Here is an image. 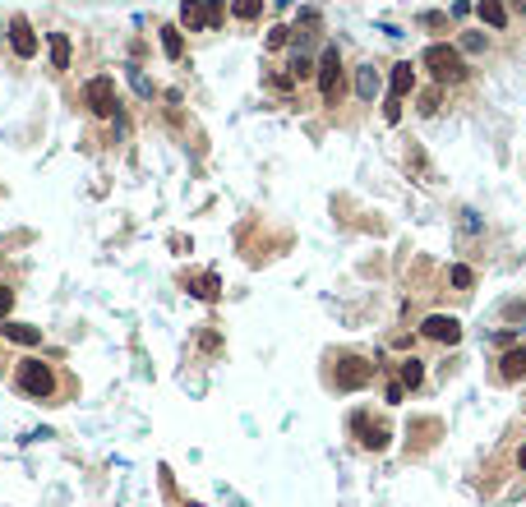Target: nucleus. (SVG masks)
<instances>
[{
    "label": "nucleus",
    "instance_id": "8",
    "mask_svg": "<svg viewBox=\"0 0 526 507\" xmlns=\"http://www.w3.org/2000/svg\"><path fill=\"white\" fill-rule=\"evenodd\" d=\"M180 33H208V5L203 0H185L180 5Z\"/></svg>",
    "mask_w": 526,
    "mask_h": 507
},
{
    "label": "nucleus",
    "instance_id": "14",
    "mask_svg": "<svg viewBox=\"0 0 526 507\" xmlns=\"http://www.w3.org/2000/svg\"><path fill=\"white\" fill-rule=\"evenodd\" d=\"M51 70H70V56H74V46H70V33H51Z\"/></svg>",
    "mask_w": 526,
    "mask_h": 507
},
{
    "label": "nucleus",
    "instance_id": "1",
    "mask_svg": "<svg viewBox=\"0 0 526 507\" xmlns=\"http://www.w3.org/2000/svg\"><path fill=\"white\" fill-rule=\"evenodd\" d=\"M421 65H425V70H430L434 79H438V88H443V83H462L466 74H471V70H466V61H462V51H457V46H448V42L425 46Z\"/></svg>",
    "mask_w": 526,
    "mask_h": 507
},
{
    "label": "nucleus",
    "instance_id": "28",
    "mask_svg": "<svg viewBox=\"0 0 526 507\" xmlns=\"http://www.w3.org/2000/svg\"><path fill=\"white\" fill-rule=\"evenodd\" d=\"M462 51H485V33H466L462 37Z\"/></svg>",
    "mask_w": 526,
    "mask_h": 507
},
{
    "label": "nucleus",
    "instance_id": "20",
    "mask_svg": "<svg viewBox=\"0 0 526 507\" xmlns=\"http://www.w3.org/2000/svg\"><path fill=\"white\" fill-rule=\"evenodd\" d=\"M309 74H314V61H309L305 51H296L291 56V79H309Z\"/></svg>",
    "mask_w": 526,
    "mask_h": 507
},
{
    "label": "nucleus",
    "instance_id": "30",
    "mask_svg": "<svg viewBox=\"0 0 526 507\" xmlns=\"http://www.w3.org/2000/svg\"><path fill=\"white\" fill-rule=\"evenodd\" d=\"M517 466H522V471H526V443H522V452H517Z\"/></svg>",
    "mask_w": 526,
    "mask_h": 507
},
{
    "label": "nucleus",
    "instance_id": "15",
    "mask_svg": "<svg viewBox=\"0 0 526 507\" xmlns=\"http://www.w3.org/2000/svg\"><path fill=\"white\" fill-rule=\"evenodd\" d=\"M499 374L503 378H526V346H512L508 355L499 360Z\"/></svg>",
    "mask_w": 526,
    "mask_h": 507
},
{
    "label": "nucleus",
    "instance_id": "29",
    "mask_svg": "<svg viewBox=\"0 0 526 507\" xmlns=\"http://www.w3.org/2000/svg\"><path fill=\"white\" fill-rule=\"evenodd\" d=\"M9 305H14V291L0 286V314H9Z\"/></svg>",
    "mask_w": 526,
    "mask_h": 507
},
{
    "label": "nucleus",
    "instance_id": "18",
    "mask_svg": "<svg viewBox=\"0 0 526 507\" xmlns=\"http://www.w3.org/2000/svg\"><path fill=\"white\" fill-rule=\"evenodd\" d=\"M448 281H453L457 291H471L475 286V272L466 268V263H453V268H448Z\"/></svg>",
    "mask_w": 526,
    "mask_h": 507
},
{
    "label": "nucleus",
    "instance_id": "12",
    "mask_svg": "<svg viewBox=\"0 0 526 507\" xmlns=\"http://www.w3.org/2000/svg\"><path fill=\"white\" fill-rule=\"evenodd\" d=\"M475 14H480V23H490V28H508V9H503V0H475Z\"/></svg>",
    "mask_w": 526,
    "mask_h": 507
},
{
    "label": "nucleus",
    "instance_id": "21",
    "mask_svg": "<svg viewBox=\"0 0 526 507\" xmlns=\"http://www.w3.org/2000/svg\"><path fill=\"white\" fill-rule=\"evenodd\" d=\"M194 296H199V300H217V277H212V272H208V277H199V281H194Z\"/></svg>",
    "mask_w": 526,
    "mask_h": 507
},
{
    "label": "nucleus",
    "instance_id": "31",
    "mask_svg": "<svg viewBox=\"0 0 526 507\" xmlns=\"http://www.w3.org/2000/svg\"><path fill=\"white\" fill-rule=\"evenodd\" d=\"M272 5H291V0H272Z\"/></svg>",
    "mask_w": 526,
    "mask_h": 507
},
{
    "label": "nucleus",
    "instance_id": "24",
    "mask_svg": "<svg viewBox=\"0 0 526 507\" xmlns=\"http://www.w3.org/2000/svg\"><path fill=\"white\" fill-rule=\"evenodd\" d=\"M203 5H208V28H217L222 19H227V5H222V0H203Z\"/></svg>",
    "mask_w": 526,
    "mask_h": 507
},
{
    "label": "nucleus",
    "instance_id": "9",
    "mask_svg": "<svg viewBox=\"0 0 526 507\" xmlns=\"http://www.w3.org/2000/svg\"><path fill=\"white\" fill-rule=\"evenodd\" d=\"M406 93H416V65L411 61L393 65V79H388V97H406Z\"/></svg>",
    "mask_w": 526,
    "mask_h": 507
},
{
    "label": "nucleus",
    "instance_id": "2",
    "mask_svg": "<svg viewBox=\"0 0 526 507\" xmlns=\"http://www.w3.org/2000/svg\"><path fill=\"white\" fill-rule=\"evenodd\" d=\"M314 74H319V93H324L328 106L342 102V51L337 46H324L314 61Z\"/></svg>",
    "mask_w": 526,
    "mask_h": 507
},
{
    "label": "nucleus",
    "instance_id": "19",
    "mask_svg": "<svg viewBox=\"0 0 526 507\" xmlns=\"http://www.w3.org/2000/svg\"><path fill=\"white\" fill-rule=\"evenodd\" d=\"M421 378H425V365L421 360H402V387H421Z\"/></svg>",
    "mask_w": 526,
    "mask_h": 507
},
{
    "label": "nucleus",
    "instance_id": "5",
    "mask_svg": "<svg viewBox=\"0 0 526 507\" xmlns=\"http://www.w3.org/2000/svg\"><path fill=\"white\" fill-rule=\"evenodd\" d=\"M369 378H374V365H365L360 355H342L333 369V387L337 392H356V387H365Z\"/></svg>",
    "mask_w": 526,
    "mask_h": 507
},
{
    "label": "nucleus",
    "instance_id": "6",
    "mask_svg": "<svg viewBox=\"0 0 526 507\" xmlns=\"http://www.w3.org/2000/svg\"><path fill=\"white\" fill-rule=\"evenodd\" d=\"M9 46H14L19 61H33V56H37V33H33V23H28L24 14L9 19Z\"/></svg>",
    "mask_w": 526,
    "mask_h": 507
},
{
    "label": "nucleus",
    "instance_id": "26",
    "mask_svg": "<svg viewBox=\"0 0 526 507\" xmlns=\"http://www.w3.org/2000/svg\"><path fill=\"white\" fill-rule=\"evenodd\" d=\"M438 102H443V93H438V88H430V93L421 97V111H425V115H434V111H438Z\"/></svg>",
    "mask_w": 526,
    "mask_h": 507
},
{
    "label": "nucleus",
    "instance_id": "7",
    "mask_svg": "<svg viewBox=\"0 0 526 507\" xmlns=\"http://www.w3.org/2000/svg\"><path fill=\"white\" fill-rule=\"evenodd\" d=\"M421 333L430 337V341H443V346H457V341H462V323H457L453 314H430L421 323Z\"/></svg>",
    "mask_w": 526,
    "mask_h": 507
},
{
    "label": "nucleus",
    "instance_id": "25",
    "mask_svg": "<svg viewBox=\"0 0 526 507\" xmlns=\"http://www.w3.org/2000/svg\"><path fill=\"white\" fill-rule=\"evenodd\" d=\"M287 42H291V28H282V23L268 28V46H272V51H277V46H287Z\"/></svg>",
    "mask_w": 526,
    "mask_h": 507
},
{
    "label": "nucleus",
    "instance_id": "22",
    "mask_svg": "<svg viewBox=\"0 0 526 507\" xmlns=\"http://www.w3.org/2000/svg\"><path fill=\"white\" fill-rule=\"evenodd\" d=\"M125 70H130V83L139 88V97H153V83L143 79V70H139V65H125Z\"/></svg>",
    "mask_w": 526,
    "mask_h": 507
},
{
    "label": "nucleus",
    "instance_id": "10",
    "mask_svg": "<svg viewBox=\"0 0 526 507\" xmlns=\"http://www.w3.org/2000/svg\"><path fill=\"white\" fill-rule=\"evenodd\" d=\"M378 88H383L378 70H374V65H360V70H356V97H360V102H374Z\"/></svg>",
    "mask_w": 526,
    "mask_h": 507
},
{
    "label": "nucleus",
    "instance_id": "11",
    "mask_svg": "<svg viewBox=\"0 0 526 507\" xmlns=\"http://www.w3.org/2000/svg\"><path fill=\"white\" fill-rule=\"evenodd\" d=\"M351 424H356V434H360V443H365V447H374V452H378V447H388V429L383 424H369L365 415H356Z\"/></svg>",
    "mask_w": 526,
    "mask_h": 507
},
{
    "label": "nucleus",
    "instance_id": "13",
    "mask_svg": "<svg viewBox=\"0 0 526 507\" xmlns=\"http://www.w3.org/2000/svg\"><path fill=\"white\" fill-rule=\"evenodd\" d=\"M158 37H162V56H167V61H180V56H185V33L175 23L158 28Z\"/></svg>",
    "mask_w": 526,
    "mask_h": 507
},
{
    "label": "nucleus",
    "instance_id": "23",
    "mask_svg": "<svg viewBox=\"0 0 526 507\" xmlns=\"http://www.w3.org/2000/svg\"><path fill=\"white\" fill-rule=\"evenodd\" d=\"M383 120H388V125L402 120V97H388V102H383Z\"/></svg>",
    "mask_w": 526,
    "mask_h": 507
},
{
    "label": "nucleus",
    "instance_id": "3",
    "mask_svg": "<svg viewBox=\"0 0 526 507\" xmlns=\"http://www.w3.org/2000/svg\"><path fill=\"white\" fill-rule=\"evenodd\" d=\"M14 383L24 387L28 397H37V402H46V397L56 392V374H51V365H42V360H24L19 374H14Z\"/></svg>",
    "mask_w": 526,
    "mask_h": 507
},
{
    "label": "nucleus",
    "instance_id": "27",
    "mask_svg": "<svg viewBox=\"0 0 526 507\" xmlns=\"http://www.w3.org/2000/svg\"><path fill=\"white\" fill-rule=\"evenodd\" d=\"M421 28H448V14H438V9H425V14H421Z\"/></svg>",
    "mask_w": 526,
    "mask_h": 507
},
{
    "label": "nucleus",
    "instance_id": "4",
    "mask_svg": "<svg viewBox=\"0 0 526 507\" xmlns=\"http://www.w3.org/2000/svg\"><path fill=\"white\" fill-rule=\"evenodd\" d=\"M83 102H88V111L93 115H115V106H120V97H115V79L111 74H97V79H88L83 88Z\"/></svg>",
    "mask_w": 526,
    "mask_h": 507
},
{
    "label": "nucleus",
    "instance_id": "16",
    "mask_svg": "<svg viewBox=\"0 0 526 507\" xmlns=\"http://www.w3.org/2000/svg\"><path fill=\"white\" fill-rule=\"evenodd\" d=\"M5 337L19 341V346H37V341H42V328H33V323H5Z\"/></svg>",
    "mask_w": 526,
    "mask_h": 507
},
{
    "label": "nucleus",
    "instance_id": "17",
    "mask_svg": "<svg viewBox=\"0 0 526 507\" xmlns=\"http://www.w3.org/2000/svg\"><path fill=\"white\" fill-rule=\"evenodd\" d=\"M231 14L240 23H254V19H263V0H231Z\"/></svg>",
    "mask_w": 526,
    "mask_h": 507
}]
</instances>
